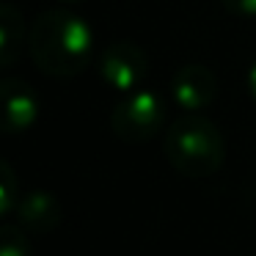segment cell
I'll return each instance as SVG.
<instances>
[{
	"label": "cell",
	"instance_id": "1",
	"mask_svg": "<svg viewBox=\"0 0 256 256\" xmlns=\"http://www.w3.org/2000/svg\"><path fill=\"white\" fill-rule=\"evenodd\" d=\"M28 47L36 69L56 80L74 78L91 58V25L69 8H50L36 17Z\"/></svg>",
	"mask_w": 256,
	"mask_h": 256
},
{
	"label": "cell",
	"instance_id": "2",
	"mask_svg": "<svg viewBox=\"0 0 256 256\" xmlns=\"http://www.w3.org/2000/svg\"><path fill=\"white\" fill-rule=\"evenodd\" d=\"M162 152H166V160L179 174L198 179L215 174L223 166L226 144H223L220 130L210 118L198 113H184L168 127Z\"/></svg>",
	"mask_w": 256,
	"mask_h": 256
},
{
	"label": "cell",
	"instance_id": "3",
	"mask_svg": "<svg viewBox=\"0 0 256 256\" xmlns=\"http://www.w3.org/2000/svg\"><path fill=\"white\" fill-rule=\"evenodd\" d=\"M166 118V105L154 91H130L110 113V130L127 144H146L154 138Z\"/></svg>",
	"mask_w": 256,
	"mask_h": 256
},
{
	"label": "cell",
	"instance_id": "4",
	"mask_svg": "<svg viewBox=\"0 0 256 256\" xmlns=\"http://www.w3.org/2000/svg\"><path fill=\"white\" fill-rule=\"evenodd\" d=\"M149 72V58L132 42H116L100 58V74L105 86H110L118 94H130L144 83Z\"/></svg>",
	"mask_w": 256,
	"mask_h": 256
},
{
	"label": "cell",
	"instance_id": "5",
	"mask_svg": "<svg viewBox=\"0 0 256 256\" xmlns=\"http://www.w3.org/2000/svg\"><path fill=\"white\" fill-rule=\"evenodd\" d=\"M0 110H3V130L12 135L25 132L34 127L39 118V96L25 80L20 78H6L0 83Z\"/></svg>",
	"mask_w": 256,
	"mask_h": 256
},
{
	"label": "cell",
	"instance_id": "6",
	"mask_svg": "<svg viewBox=\"0 0 256 256\" xmlns=\"http://www.w3.org/2000/svg\"><path fill=\"white\" fill-rule=\"evenodd\" d=\"M171 94L176 105L188 113H198L206 105H212L218 96V78L212 69L201 64H188L182 66L171 80Z\"/></svg>",
	"mask_w": 256,
	"mask_h": 256
},
{
	"label": "cell",
	"instance_id": "7",
	"mask_svg": "<svg viewBox=\"0 0 256 256\" xmlns=\"http://www.w3.org/2000/svg\"><path fill=\"white\" fill-rule=\"evenodd\" d=\"M17 215H20V223L28 232L47 234L61 223L64 210H61V201L52 193H47V190H30V193H25L20 198Z\"/></svg>",
	"mask_w": 256,
	"mask_h": 256
},
{
	"label": "cell",
	"instance_id": "8",
	"mask_svg": "<svg viewBox=\"0 0 256 256\" xmlns=\"http://www.w3.org/2000/svg\"><path fill=\"white\" fill-rule=\"evenodd\" d=\"M25 42V20L12 3L0 6V66L8 69L22 52Z\"/></svg>",
	"mask_w": 256,
	"mask_h": 256
},
{
	"label": "cell",
	"instance_id": "9",
	"mask_svg": "<svg viewBox=\"0 0 256 256\" xmlns=\"http://www.w3.org/2000/svg\"><path fill=\"white\" fill-rule=\"evenodd\" d=\"M20 198H22V190H20L17 174L8 162H0V215H12Z\"/></svg>",
	"mask_w": 256,
	"mask_h": 256
},
{
	"label": "cell",
	"instance_id": "10",
	"mask_svg": "<svg viewBox=\"0 0 256 256\" xmlns=\"http://www.w3.org/2000/svg\"><path fill=\"white\" fill-rule=\"evenodd\" d=\"M0 256H30L28 237L17 226H3L0 228Z\"/></svg>",
	"mask_w": 256,
	"mask_h": 256
},
{
	"label": "cell",
	"instance_id": "11",
	"mask_svg": "<svg viewBox=\"0 0 256 256\" xmlns=\"http://www.w3.org/2000/svg\"><path fill=\"white\" fill-rule=\"evenodd\" d=\"M220 3L237 17H256V0H220Z\"/></svg>",
	"mask_w": 256,
	"mask_h": 256
},
{
	"label": "cell",
	"instance_id": "12",
	"mask_svg": "<svg viewBox=\"0 0 256 256\" xmlns=\"http://www.w3.org/2000/svg\"><path fill=\"white\" fill-rule=\"evenodd\" d=\"M248 91H250V96H254V102H256V61H254V66L248 69Z\"/></svg>",
	"mask_w": 256,
	"mask_h": 256
},
{
	"label": "cell",
	"instance_id": "13",
	"mask_svg": "<svg viewBox=\"0 0 256 256\" xmlns=\"http://www.w3.org/2000/svg\"><path fill=\"white\" fill-rule=\"evenodd\" d=\"M64 6H74V3H83V0H61Z\"/></svg>",
	"mask_w": 256,
	"mask_h": 256
}]
</instances>
